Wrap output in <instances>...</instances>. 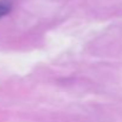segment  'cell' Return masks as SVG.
Returning a JSON list of instances; mask_svg holds the SVG:
<instances>
[{
	"label": "cell",
	"mask_w": 122,
	"mask_h": 122,
	"mask_svg": "<svg viewBox=\"0 0 122 122\" xmlns=\"http://www.w3.org/2000/svg\"><path fill=\"white\" fill-rule=\"evenodd\" d=\"M11 9H12V5H11L10 1H6V0L0 1V18L4 17L7 13H10Z\"/></svg>",
	"instance_id": "obj_1"
}]
</instances>
